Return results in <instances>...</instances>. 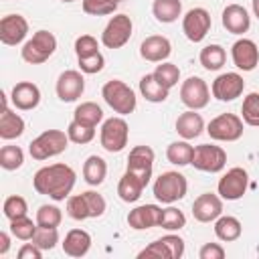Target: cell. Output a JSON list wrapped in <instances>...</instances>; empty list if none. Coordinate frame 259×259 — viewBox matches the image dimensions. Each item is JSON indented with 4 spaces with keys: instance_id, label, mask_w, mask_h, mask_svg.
<instances>
[{
    "instance_id": "6da1fadb",
    "label": "cell",
    "mask_w": 259,
    "mask_h": 259,
    "mask_svg": "<svg viewBox=\"0 0 259 259\" xmlns=\"http://www.w3.org/2000/svg\"><path fill=\"white\" fill-rule=\"evenodd\" d=\"M75 178H77V174L69 164H61V162L49 164V166H42L34 172L32 188L38 194L61 202V200L71 196V190L75 186Z\"/></svg>"
},
{
    "instance_id": "7a4b0ae2",
    "label": "cell",
    "mask_w": 259,
    "mask_h": 259,
    "mask_svg": "<svg viewBox=\"0 0 259 259\" xmlns=\"http://www.w3.org/2000/svg\"><path fill=\"white\" fill-rule=\"evenodd\" d=\"M69 136L63 130H45L42 134H38L30 144H28V152L32 156V160H49L55 158L59 154H63L69 146Z\"/></svg>"
},
{
    "instance_id": "3957f363",
    "label": "cell",
    "mask_w": 259,
    "mask_h": 259,
    "mask_svg": "<svg viewBox=\"0 0 259 259\" xmlns=\"http://www.w3.org/2000/svg\"><path fill=\"white\" fill-rule=\"evenodd\" d=\"M152 192H154V196H156L158 202H162V204H174V202L182 200L186 196V192H188L186 176H182L176 170L162 172L154 180Z\"/></svg>"
},
{
    "instance_id": "277c9868",
    "label": "cell",
    "mask_w": 259,
    "mask_h": 259,
    "mask_svg": "<svg viewBox=\"0 0 259 259\" xmlns=\"http://www.w3.org/2000/svg\"><path fill=\"white\" fill-rule=\"evenodd\" d=\"M101 97L119 115H130L136 109V105H138V99H136L134 89L127 83H123L121 79L107 81L101 87Z\"/></svg>"
},
{
    "instance_id": "5b68a950",
    "label": "cell",
    "mask_w": 259,
    "mask_h": 259,
    "mask_svg": "<svg viewBox=\"0 0 259 259\" xmlns=\"http://www.w3.org/2000/svg\"><path fill=\"white\" fill-rule=\"evenodd\" d=\"M55 51H57V36L49 30H36L32 34V38H28L22 45L20 57L28 65H40V63L49 61Z\"/></svg>"
},
{
    "instance_id": "8992f818",
    "label": "cell",
    "mask_w": 259,
    "mask_h": 259,
    "mask_svg": "<svg viewBox=\"0 0 259 259\" xmlns=\"http://www.w3.org/2000/svg\"><path fill=\"white\" fill-rule=\"evenodd\" d=\"M127 138H130V125L121 115L109 117L101 123L99 130V142L101 148L109 154H117L127 146Z\"/></svg>"
},
{
    "instance_id": "52a82bcc",
    "label": "cell",
    "mask_w": 259,
    "mask_h": 259,
    "mask_svg": "<svg viewBox=\"0 0 259 259\" xmlns=\"http://www.w3.org/2000/svg\"><path fill=\"white\" fill-rule=\"evenodd\" d=\"M243 117L237 113H221L206 125V134L217 142H237L243 136Z\"/></svg>"
},
{
    "instance_id": "ba28073f",
    "label": "cell",
    "mask_w": 259,
    "mask_h": 259,
    "mask_svg": "<svg viewBox=\"0 0 259 259\" xmlns=\"http://www.w3.org/2000/svg\"><path fill=\"white\" fill-rule=\"evenodd\" d=\"M190 164L200 172L217 174L227 166V152L221 146H214V144H200V146L194 148Z\"/></svg>"
},
{
    "instance_id": "9c48e42d",
    "label": "cell",
    "mask_w": 259,
    "mask_h": 259,
    "mask_svg": "<svg viewBox=\"0 0 259 259\" xmlns=\"http://www.w3.org/2000/svg\"><path fill=\"white\" fill-rule=\"evenodd\" d=\"M134 22L127 14H115L109 18L101 32V42L105 49H121L132 38Z\"/></svg>"
},
{
    "instance_id": "30bf717a",
    "label": "cell",
    "mask_w": 259,
    "mask_h": 259,
    "mask_svg": "<svg viewBox=\"0 0 259 259\" xmlns=\"http://www.w3.org/2000/svg\"><path fill=\"white\" fill-rule=\"evenodd\" d=\"M247 186H249V174H247V170L241 168V166H235V168L227 170L221 176V180L217 184V194L223 200H239L247 192Z\"/></svg>"
},
{
    "instance_id": "8fae6325",
    "label": "cell",
    "mask_w": 259,
    "mask_h": 259,
    "mask_svg": "<svg viewBox=\"0 0 259 259\" xmlns=\"http://www.w3.org/2000/svg\"><path fill=\"white\" fill-rule=\"evenodd\" d=\"M180 101L188 107V109H204L210 101V89L206 85L204 79L192 75L186 81H182L180 85Z\"/></svg>"
},
{
    "instance_id": "7c38bea8",
    "label": "cell",
    "mask_w": 259,
    "mask_h": 259,
    "mask_svg": "<svg viewBox=\"0 0 259 259\" xmlns=\"http://www.w3.org/2000/svg\"><path fill=\"white\" fill-rule=\"evenodd\" d=\"M210 26H212L210 14H208L206 8H200V6L190 8V10L184 14V18H182V32L186 34V38H188L190 42H200V40H204V36L208 34Z\"/></svg>"
},
{
    "instance_id": "4fadbf2b",
    "label": "cell",
    "mask_w": 259,
    "mask_h": 259,
    "mask_svg": "<svg viewBox=\"0 0 259 259\" xmlns=\"http://www.w3.org/2000/svg\"><path fill=\"white\" fill-rule=\"evenodd\" d=\"M55 91H57V97L65 103H73L77 101L83 91H85V79H83V73L81 71H75V69H69V71H63L57 79V85H55Z\"/></svg>"
},
{
    "instance_id": "5bb4252c",
    "label": "cell",
    "mask_w": 259,
    "mask_h": 259,
    "mask_svg": "<svg viewBox=\"0 0 259 259\" xmlns=\"http://www.w3.org/2000/svg\"><path fill=\"white\" fill-rule=\"evenodd\" d=\"M154 150L150 146H134L130 150V156H127V172L136 174L138 178L144 180V184L148 186L150 178H152V168H154Z\"/></svg>"
},
{
    "instance_id": "9a60e30c",
    "label": "cell",
    "mask_w": 259,
    "mask_h": 259,
    "mask_svg": "<svg viewBox=\"0 0 259 259\" xmlns=\"http://www.w3.org/2000/svg\"><path fill=\"white\" fill-rule=\"evenodd\" d=\"M243 89L245 81L239 73H221L210 85V93L219 101H235L243 95Z\"/></svg>"
},
{
    "instance_id": "2e32d148",
    "label": "cell",
    "mask_w": 259,
    "mask_h": 259,
    "mask_svg": "<svg viewBox=\"0 0 259 259\" xmlns=\"http://www.w3.org/2000/svg\"><path fill=\"white\" fill-rule=\"evenodd\" d=\"M28 34V22L20 14H6L0 20V40L8 47L20 45Z\"/></svg>"
},
{
    "instance_id": "e0dca14e",
    "label": "cell",
    "mask_w": 259,
    "mask_h": 259,
    "mask_svg": "<svg viewBox=\"0 0 259 259\" xmlns=\"http://www.w3.org/2000/svg\"><path fill=\"white\" fill-rule=\"evenodd\" d=\"M231 59L237 69L253 71L259 65V49L251 38H239L231 47Z\"/></svg>"
},
{
    "instance_id": "ac0fdd59",
    "label": "cell",
    "mask_w": 259,
    "mask_h": 259,
    "mask_svg": "<svg viewBox=\"0 0 259 259\" xmlns=\"http://www.w3.org/2000/svg\"><path fill=\"white\" fill-rule=\"evenodd\" d=\"M223 214V198L212 192H204L192 202V217L198 223H212Z\"/></svg>"
},
{
    "instance_id": "d6986e66",
    "label": "cell",
    "mask_w": 259,
    "mask_h": 259,
    "mask_svg": "<svg viewBox=\"0 0 259 259\" xmlns=\"http://www.w3.org/2000/svg\"><path fill=\"white\" fill-rule=\"evenodd\" d=\"M172 53V45L166 36L162 34H152L146 36L140 45V55L142 59H146L148 63H164Z\"/></svg>"
},
{
    "instance_id": "ffe728a7",
    "label": "cell",
    "mask_w": 259,
    "mask_h": 259,
    "mask_svg": "<svg viewBox=\"0 0 259 259\" xmlns=\"http://www.w3.org/2000/svg\"><path fill=\"white\" fill-rule=\"evenodd\" d=\"M10 101L20 111H30L40 103V89L30 81H20L10 91Z\"/></svg>"
},
{
    "instance_id": "44dd1931",
    "label": "cell",
    "mask_w": 259,
    "mask_h": 259,
    "mask_svg": "<svg viewBox=\"0 0 259 259\" xmlns=\"http://www.w3.org/2000/svg\"><path fill=\"white\" fill-rule=\"evenodd\" d=\"M160 217H162V208L158 204H142V206H136L134 210H130L127 225L134 231H146V229L158 227Z\"/></svg>"
},
{
    "instance_id": "7402d4cb",
    "label": "cell",
    "mask_w": 259,
    "mask_h": 259,
    "mask_svg": "<svg viewBox=\"0 0 259 259\" xmlns=\"http://www.w3.org/2000/svg\"><path fill=\"white\" fill-rule=\"evenodd\" d=\"M221 20H223V26L231 34H245L249 30V26H251V16H249L247 8L241 6V4H229V6H225Z\"/></svg>"
},
{
    "instance_id": "603a6c76",
    "label": "cell",
    "mask_w": 259,
    "mask_h": 259,
    "mask_svg": "<svg viewBox=\"0 0 259 259\" xmlns=\"http://www.w3.org/2000/svg\"><path fill=\"white\" fill-rule=\"evenodd\" d=\"M24 134V119L8 107V99L2 93V113H0V138L2 140H16Z\"/></svg>"
},
{
    "instance_id": "cb8c5ba5",
    "label": "cell",
    "mask_w": 259,
    "mask_h": 259,
    "mask_svg": "<svg viewBox=\"0 0 259 259\" xmlns=\"http://www.w3.org/2000/svg\"><path fill=\"white\" fill-rule=\"evenodd\" d=\"M174 127L182 140H194L204 132V119L200 113H196V109H188L176 117Z\"/></svg>"
},
{
    "instance_id": "d4e9b609",
    "label": "cell",
    "mask_w": 259,
    "mask_h": 259,
    "mask_svg": "<svg viewBox=\"0 0 259 259\" xmlns=\"http://www.w3.org/2000/svg\"><path fill=\"white\" fill-rule=\"evenodd\" d=\"M91 249V235L85 229H71L63 241V253L69 257H83Z\"/></svg>"
},
{
    "instance_id": "484cf974",
    "label": "cell",
    "mask_w": 259,
    "mask_h": 259,
    "mask_svg": "<svg viewBox=\"0 0 259 259\" xmlns=\"http://www.w3.org/2000/svg\"><path fill=\"white\" fill-rule=\"evenodd\" d=\"M140 93L146 101L150 103H162L168 99L170 95V89H166L156 77L154 73H146L142 79H140Z\"/></svg>"
},
{
    "instance_id": "4316f807",
    "label": "cell",
    "mask_w": 259,
    "mask_h": 259,
    "mask_svg": "<svg viewBox=\"0 0 259 259\" xmlns=\"http://www.w3.org/2000/svg\"><path fill=\"white\" fill-rule=\"evenodd\" d=\"M144 188H146L144 180H142V178H138L136 174H132V172H127V170H125V172H123V176L119 178L117 194H119V198H121L123 202H136V200L142 196Z\"/></svg>"
},
{
    "instance_id": "83f0119b",
    "label": "cell",
    "mask_w": 259,
    "mask_h": 259,
    "mask_svg": "<svg viewBox=\"0 0 259 259\" xmlns=\"http://www.w3.org/2000/svg\"><path fill=\"white\" fill-rule=\"evenodd\" d=\"M243 233V227H241V221L237 217H231V214H221L217 221H214V235L219 241H225V243H231V241H237Z\"/></svg>"
},
{
    "instance_id": "f1b7e54d",
    "label": "cell",
    "mask_w": 259,
    "mask_h": 259,
    "mask_svg": "<svg viewBox=\"0 0 259 259\" xmlns=\"http://www.w3.org/2000/svg\"><path fill=\"white\" fill-rule=\"evenodd\" d=\"M152 14L162 24L176 22L178 16L182 14V2L180 0H154L152 2Z\"/></svg>"
},
{
    "instance_id": "f546056e",
    "label": "cell",
    "mask_w": 259,
    "mask_h": 259,
    "mask_svg": "<svg viewBox=\"0 0 259 259\" xmlns=\"http://www.w3.org/2000/svg\"><path fill=\"white\" fill-rule=\"evenodd\" d=\"M107 176V164L101 156H89L83 162V180L89 186H99Z\"/></svg>"
},
{
    "instance_id": "4dcf8cb0",
    "label": "cell",
    "mask_w": 259,
    "mask_h": 259,
    "mask_svg": "<svg viewBox=\"0 0 259 259\" xmlns=\"http://www.w3.org/2000/svg\"><path fill=\"white\" fill-rule=\"evenodd\" d=\"M73 119L75 121H81L85 125H91V127H97V123L103 121V109L95 103V101H83L75 107L73 111Z\"/></svg>"
},
{
    "instance_id": "1f68e13d",
    "label": "cell",
    "mask_w": 259,
    "mask_h": 259,
    "mask_svg": "<svg viewBox=\"0 0 259 259\" xmlns=\"http://www.w3.org/2000/svg\"><path fill=\"white\" fill-rule=\"evenodd\" d=\"M198 61L206 71H219L227 63V51L221 45H206L200 51Z\"/></svg>"
},
{
    "instance_id": "d6a6232c",
    "label": "cell",
    "mask_w": 259,
    "mask_h": 259,
    "mask_svg": "<svg viewBox=\"0 0 259 259\" xmlns=\"http://www.w3.org/2000/svg\"><path fill=\"white\" fill-rule=\"evenodd\" d=\"M192 154H194V146H190L188 140L172 142L166 148V158L174 166H188L192 162Z\"/></svg>"
},
{
    "instance_id": "836d02e7",
    "label": "cell",
    "mask_w": 259,
    "mask_h": 259,
    "mask_svg": "<svg viewBox=\"0 0 259 259\" xmlns=\"http://www.w3.org/2000/svg\"><path fill=\"white\" fill-rule=\"evenodd\" d=\"M158 227H162L168 233L180 231V229L186 227V214L176 206H166V208H162V217H160V225Z\"/></svg>"
},
{
    "instance_id": "e575fe53",
    "label": "cell",
    "mask_w": 259,
    "mask_h": 259,
    "mask_svg": "<svg viewBox=\"0 0 259 259\" xmlns=\"http://www.w3.org/2000/svg\"><path fill=\"white\" fill-rule=\"evenodd\" d=\"M22 162H24V152H22V148L12 146V144L2 146V150H0V166H2L4 170H8V172L18 170V168L22 166Z\"/></svg>"
},
{
    "instance_id": "d590c367",
    "label": "cell",
    "mask_w": 259,
    "mask_h": 259,
    "mask_svg": "<svg viewBox=\"0 0 259 259\" xmlns=\"http://www.w3.org/2000/svg\"><path fill=\"white\" fill-rule=\"evenodd\" d=\"M241 117L247 125L251 127H259V93L253 91L243 99L241 105Z\"/></svg>"
},
{
    "instance_id": "8d00e7d4",
    "label": "cell",
    "mask_w": 259,
    "mask_h": 259,
    "mask_svg": "<svg viewBox=\"0 0 259 259\" xmlns=\"http://www.w3.org/2000/svg\"><path fill=\"white\" fill-rule=\"evenodd\" d=\"M154 77H156L166 89H172V87H176L178 81H180V69H178L174 63L164 61V63H160V65L154 69Z\"/></svg>"
},
{
    "instance_id": "74e56055",
    "label": "cell",
    "mask_w": 259,
    "mask_h": 259,
    "mask_svg": "<svg viewBox=\"0 0 259 259\" xmlns=\"http://www.w3.org/2000/svg\"><path fill=\"white\" fill-rule=\"evenodd\" d=\"M121 4V0H83V12L89 16H105V14H113L117 10V6Z\"/></svg>"
},
{
    "instance_id": "f35d334b",
    "label": "cell",
    "mask_w": 259,
    "mask_h": 259,
    "mask_svg": "<svg viewBox=\"0 0 259 259\" xmlns=\"http://www.w3.org/2000/svg\"><path fill=\"white\" fill-rule=\"evenodd\" d=\"M36 225L38 227H59L63 221V212L57 204H40L36 210Z\"/></svg>"
},
{
    "instance_id": "ab89813d",
    "label": "cell",
    "mask_w": 259,
    "mask_h": 259,
    "mask_svg": "<svg viewBox=\"0 0 259 259\" xmlns=\"http://www.w3.org/2000/svg\"><path fill=\"white\" fill-rule=\"evenodd\" d=\"M36 229H38L36 221L32 223V219H28V217H20V219L10 221V233H12V237H16L20 241H32Z\"/></svg>"
},
{
    "instance_id": "60d3db41",
    "label": "cell",
    "mask_w": 259,
    "mask_h": 259,
    "mask_svg": "<svg viewBox=\"0 0 259 259\" xmlns=\"http://www.w3.org/2000/svg\"><path fill=\"white\" fill-rule=\"evenodd\" d=\"M67 136H69V140L73 142V144H89L93 138H95V127H91V125H85V123H81V121H71L69 123V127H67Z\"/></svg>"
},
{
    "instance_id": "b9f144b4",
    "label": "cell",
    "mask_w": 259,
    "mask_h": 259,
    "mask_svg": "<svg viewBox=\"0 0 259 259\" xmlns=\"http://www.w3.org/2000/svg\"><path fill=\"white\" fill-rule=\"evenodd\" d=\"M2 210H4V217H6L8 221H14V219H20V217H26L28 204H26V200H24L22 196L12 194V196H8V198L4 200Z\"/></svg>"
},
{
    "instance_id": "7bdbcfd3",
    "label": "cell",
    "mask_w": 259,
    "mask_h": 259,
    "mask_svg": "<svg viewBox=\"0 0 259 259\" xmlns=\"http://www.w3.org/2000/svg\"><path fill=\"white\" fill-rule=\"evenodd\" d=\"M32 243L36 247H40L42 251H51L59 243V231L55 227H38L32 237Z\"/></svg>"
},
{
    "instance_id": "ee69618b",
    "label": "cell",
    "mask_w": 259,
    "mask_h": 259,
    "mask_svg": "<svg viewBox=\"0 0 259 259\" xmlns=\"http://www.w3.org/2000/svg\"><path fill=\"white\" fill-rule=\"evenodd\" d=\"M67 214L73 221H85V219H89V210H87V202L83 198V192L81 194H73V196L67 198Z\"/></svg>"
},
{
    "instance_id": "f6af8a7d",
    "label": "cell",
    "mask_w": 259,
    "mask_h": 259,
    "mask_svg": "<svg viewBox=\"0 0 259 259\" xmlns=\"http://www.w3.org/2000/svg\"><path fill=\"white\" fill-rule=\"evenodd\" d=\"M83 198H85V202H87L89 219H97V217H101V214L105 212L107 202H105V198H103L99 192H95V190H85V192H83Z\"/></svg>"
},
{
    "instance_id": "bcb514c9",
    "label": "cell",
    "mask_w": 259,
    "mask_h": 259,
    "mask_svg": "<svg viewBox=\"0 0 259 259\" xmlns=\"http://www.w3.org/2000/svg\"><path fill=\"white\" fill-rule=\"evenodd\" d=\"M75 53H77V59L91 57V55L99 53L97 38H95V36H91V34H81V36L75 40Z\"/></svg>"
},
{
    "instance_id": "7dc6e473",
    "label": "cell",
    "mask_w": 259,
    "mask_h": 259,
    "mask_svg": "<svg viewBox=\"0 0 259 259\" xmlns=\"http://www.w3.org/2000/svg\"><path fill=\"white\" fill-rule=\"evenodd\" d=\"M77 63H79V71L85 73V75H95V73H99L105 67V59H103L101 53H95L91 57L77 59Z\"/></svg>"
},
{
    "instance_id": "c3c4849f",
    "label": "cell",
    "mask_w": 259,
    "mask_h": 259,
    "mask_svg": "<svg viewBox=\"0 0 259 259\" xmlns=\"http://www.w3.org/2000/svg\"><path fill=\"white\" fill-rule=\"evenodd\" d=\"M162 239V243L166 245V249L170 251V257L172 259H180L182 255H184V239L182 237H178V235H174V233H168V235H164V237H160Z\"/></svg>"
},
{
    "instance_id": "681fc988",
    "label": "cell",
    "mask_w": 259,
    "mask_h": 259,
    "mask_svg": "<svg viewBox=\"0 0 259 259\" xmlns=\"http://www.w3.org/2000/svg\"><path fill=\"white\" fill-rule=\"evenodd\" d=\"M138 257H160V259H172V257H170V251L166 249V245L162 243V239L152 241L148 247H144V249L138 253Z\"/></svg>"
},
{
    "instance_id": "f907efd6",
    "label": "cell",
    "mask_w": 259,
    "mask_h": 259,
    "mask_svg": "<svg viewBox=\"0 0 259 259\" xmlns=\"http://www.w3.org/2000/svg\"><path fill=\"white\" fill-rule=\"evenodd\" d=\"M225 249L219 245V243H204L198 251V257L200 259H225Z\"/></svg>"
},
{
    "instance_id": "816d5d0a",
    "label": "cell",
    "mask_w": 259,
    "mask_h": 259,
    "mask_svg": "<svg viewBox=\"0 0 259 259\" xmlns=\"http://www.w3.org/2000/svg\"><path fill=\"white\" fill-rule=\"evenodd\" d=\"M16 257H18V259H40V257H42V249L36 247V245L30 241V243H24V245L18 249Z\"/></svg>"
},
{
    "instance_id": "f5cc1de1",
    "label": "cell",
    "mask_w": 259,
    "mask_h": 259,
    "mask_svg": "<svg viewBox=\"0 0 259 259\" xmlns=\"http://www.w3.org/2000/svg\"><path fill=\"white\" fill-rule=\"evenodd\" d=\"M10 249V235L6 231L0 233V255H6Z\"/></svg>"
},
{
    "instance_id": "db71d44e",
    "label": "cell",
    "mask_w": 259,
    "mask_h": 259,
    "mask_svg": "<svg viewBox=\"0 0 259 259\" xmlns=\"http://www.w3.org/2000/svg\"><path fill=\"white\" fill-rule=\"evenodd\" d=\"M251 4H253V14L259 18V0H253Z\"/></svg>"
},
{
    "instance_id": "11a10c76",
    "label": "cell",
    "mask_w": 259,
    "mask_h": 259,
    "mask_svg": "<svg viewBox=\"0 0 259 259\" xmlns=\"http://www.w3.org/2000/svg\"><path fill=\"white\" fill-rule=\"evenodd\" d=\"M61 2H65V4H71V2H75V0H61Z\"/></svg>"
}]
</instances>
